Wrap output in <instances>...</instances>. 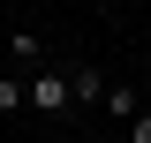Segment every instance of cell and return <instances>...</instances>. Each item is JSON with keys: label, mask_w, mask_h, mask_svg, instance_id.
<instances>
[{"label": "cell", "mask_w": 151, "mask_h": 143, "mask_svg": "<svg viewBox=\"0 0 151 143\" xmlns=\"http://www.w3.org/2000/svg\"><path fill=\"white\" fill-rule=\"evenodd\" d=\"M68 98H76V90H68L60 68H38V75H30V106H38V113H60Z\"/></svg>", "instance_id": "obj_1"}, {"label": "cell", "mask_w": 151, "mask_h": 143, "mask_svg": "<svg viewBox=\"0 0 151 143\" xmlns=\"http://www.w3.org/2000/svg\"><path fill=\"white\" fill-rule=\"evenodd\" d=\"M68 90H76V106H106V90H113V83H106V68H98V60H83Z\"/></svg>", "instance_id": "obj_2"}, {"label": "cell", "mask_w": 151, "mask_h": 143, "mask_svg": "<svg viewBox=\"0 0 151 143\" xmlns=\"http://www.w3.org/2000/svg\"><path fill=\"white\" fill-rule=\"evenodd\" d=\"M30 106V83H15V75H0V113H23Z\"/></svg>", "instance_id": "obj_3"}, {"label": "cell", "mask_w": 151, "mask_h": 143, "mask_svg": "<svg viewBox=\"0 0 151 143\" xmlns=\"http://www.w3.org/2000/svg\"><path fill=\"white\" fill-rule=\"evenodd\" d=\"M106 113H113V121H136V90L113 83V90H106Z\"/></svg>", "instance_id": "obj_4"}, {"label": "cell", "mask_w": 151, "mask_h": 143, "mask_svg": "<svg viewBox=\"0 0 151 143\" xmlns=\"http://www.w3.org/2000/svg\"><path fill=\"white\" fill-rule=\"evenodd\" d=\"M38 53H45V38H38V30H15V38H8V60H38Z\"/></svg>", "instance_id": "obj_5"}, {"label": "cell", "mask_w": 151, "mask_h": 143, "mask_svg": "<svg viewBox=\"0 0 151 143\" xmlns=\"http://www.w3.org/2000/svg\"><path fill=\"white\" fill-rule=\"evenodd\" d=\"M129 143H151V113H136V121H129Z\"/></svg>", "instance_id": "obj_6"}, {"label": "cell", "mask_w": 151, "mask_h": 143, "mask_svg": "<svg viewBox=\"0 0 151 143\" xmlns=\"http://www.w3.org/2000/svg\"><path fill=\"white\" fill-rule=\"evenodd\" d=\"M144 113H151V75H144Z\"/></svg>", "instance_id": "obj_7"}, {"label": "cell", "mask_w": 151, "mask_h": 143, "mask_svg": "<svg viewBox=\"0 0 151 143\" xmlns=\"http://www.w3.org/2000/svg\"><path fill=\"white\" fill-rule=\"evenodd\" d=\"M129 8H136V0H129Z\"/></svg>", "instance_id": "obj_8"}]
</instances>
